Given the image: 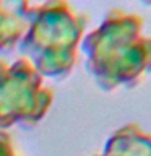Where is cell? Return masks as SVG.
Instances as JSON below:
<instances>
[{
	"instance_id": "277c9868",
	"label": "cell",
	"mask_w": 151,
	"mask_h": 156,
	"mask_svg": "<svg viewBox=\"0 0 151 156\" xmlns=\"http://www.w3.org/2000/svg\"><path fill=\"white\" fill-rule=\"evenodd\" d=\"M94 156H151V133L136 122L119 127Z\"/></svg>"
},
{
	"instance_id": "6da1fadb",
	"label": "cell",
	"mask_w": 151,
	"mask_h": 156,
	"mask_svg": "<svg viewBox=\"0 0 151 156\" xmlns=\"http://www.w3.org/2000/svg\"><path fill=\"white\" fill-rule=\"evenodd\" d=\"M86 67L96 85L107 93L133 88L151 73V36L143 18L114 10L86 37Z\"/></svg>"
},
{
	"instance_id": "5b68a950",
	"label": "cell",
	"mask_w": 151,
	"mask_h": 156,
	"mask_svg": "<svg viewBox=\"0 0 151 156\" xmlns=\"http://www.w3.org/2000/svg\"><path fill=\"white\" fill-rule=\"evenodd\" d=\"M0 156H18L8 132L0 130Z\"/></svg>"
},
{
	"instance_id": "8992f818",
	"label": "cell",
	"mask_w": 151,
	"mask_h": 156,
	"mask_svg": "<svg viewBox=\"0 0 151 156\" xmlns=\"http://www.w3.org/2000/svg\"><path fill=\"white\" fill-rule=\"evenodd\" d=\"M140 2H143L145 5H148V7H151V0H140Z\"/></svg>"
},
{
	"instance_id": "7a4b0ae2",
	"label": "cell",
	"mask_w": 151,
	"mask_h": 156,
	"mask_svg": "<svg viewBox=\"0 0 151 156\" xmlns=\"http://www.w3.org/2000/svg\"><path fill=\"white\" fill-rule=\"evenodd\" d=\"M52 102L54 91L31 63H0V130L15 125L33 129L47 115Z\"/></svg>"
},
{
	"instance_id": "3957f363",
	"label": "cell",
	"mask_w": 151,
	"mask_h": 156,
	"mask_svg": "<svg viewBox=\"0 0 151 156\" xmlns=\"http://www.w3.org/2000/svg\"><path fill=\"white\" fill-rule=\"evenodd\" d=\"M83 31V20L65 7L51 10V16L36 28L24 49L34 68L44 76L63 80L76 63V44Z\"/></svg>"
}]
</instances>
